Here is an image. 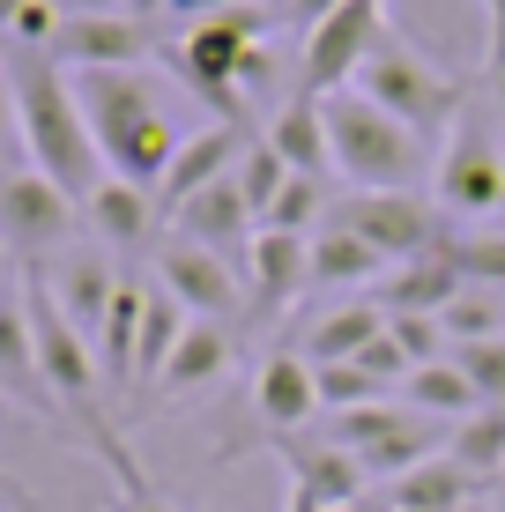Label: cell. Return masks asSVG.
I'll return each mask as SVG.
<instances>
[{
  "mask_svg": "<svg viewBox=\"0 0 505 512\" xmlns=\"http://www.w3.org/2000/svg\"><path fill=\"white\" fill-rule=\"evenodd\" d=\"M253 201H246V186H238V171H223L208 193H194V201L171 216V238H186V245H208V253H223V260H238L253 245Z\"/></svg>",
  "mask_w": 505,
  "mask_h": 512,
  "instance_id": "obj_18",
  "label": "cell"
},
{
  "mask_svg": "<svg viewBox=\"0 0 505 512\" xmlns=\"http://www.w3.org/2000/svg\"><path fill=\"white\" fill-rule=\"evenodd\" d=\"M379 275H387V260H379L357 231H342L335 216L312 231V275H305V290H364V282H379Z\"/></svg>",
  "mask_w": 505,
  "mask_h": 512,
  "instance_id": "obj_23",
  "label": "cell"
},
{
  "mask_svg": "<svg viewBox=\"0 0 505 512\" xmlns=\"http://www.w3.org/2000/svg\"><path fill=\"white\" fill-rule=\"evenodd\" d=\"M260 141H268L298 179H327V171H335V156H327V127H320V97H305V90L268 119V134H260Z\"/></svg>",
  "mask_w": 505,
  "mask_h": 512,
  "instance_id": "obj_24",
  "label": "cell"
},
{
  "mask_svg": "<svg viewBox=\"0 0 505 512\" xmlns=\"http://www.w3.org/2000/svg\"><path fill=\"white\" fill-rule=\"evenodd\" d=\"M238 156H246V127H223V119H208V127H194L179 141L171 171L156 179V216H164V231H171V216H179L194 193H208L223 171H238Z\"/></svg>",
  "mask_w": 505,
  "mask_h": 512,
  "instance_id": "obj_15",
  "label": "cell"
},
{
  "mask_svg": "<svg viewBox=\"0 0 505 512\" xmlns=\"http://www.w3.org/2000/svg\"><path fill=\"white\" fill-rule=\"evenodd\" d=\"M8 82H15V104H23V164L45 171L67 201H90L112 171H104V156L90 141V119H82V97L67 82V67L52 52H15Z\"/></svg>",
  "mask_w": 505,
  "mask_h": 512,
  "instance_id": "obj_2",
  "label": "cell"
},
{
  "mask_svg": "<svg viewBox=\"0 0 505 512\" xmlns=\"http://www.w3.org/2000/svg\"><path fill=\"white\" fill-rule=\"evenodd\" d=\"M8 60H15V38H0V67H8Z\"/></svg>",
  "mask_w": 505,
  "mask_h": 512,
  "instance_id": "obj_45",
  "label": "cell"
},
{
  "mask_svg": "<svg viewBox=\"0 0 505 512\" xmlns=\"http://www.w3.org/2000/svg\"><path fill=\"white\" fill-rule=\"evenodd\" d=\"M231 357H238V334L216 327V320H194V327L179 334V349H171L164 379H156L149 394L156 401H186V394H201V386H216L223 372H231Z\"/></svg>",
  "mask_w": 505,
  "mask_h": 512,
  "instance_id": "obj_20",
  "label": "cell"
},
{
  "mask_svg": "<svg viewBox=\"0 0 505 512\" xmlns=\"http://www.w3.org/2000/svg\"><path fill=\"white\" fill-rule=\"evenodd\" d=\"M439 253L461 268V282H476V290H505V231H446Z\"/></svg>",
  "mask_w": 505,
  "mask_h": 512,
  "instance_id": "obj_34",
  "label": "cell"
},
{
  "mask_svg": "<svg viewBox=\"0 0 505 512\" xmlns=\"http://www.w3.org/2000/svg\"><path fill=\"white\" fill-rule=\"evenodd\" d=\"M253 416H260V446L268 438H298L312 416H320V386H312V364L298 349H275L253 372Z\"/></svg>",
  "mask_w": 505,
  "mask_h": 512,
  "instance_id": "obj_17",
  "label": "cell"
},
{
  "mask_svg": "<svg viewBox=\"0 0 505 512\" xmlns=\"http://www.w3.org/2000/svg\"><path fill=\"white\" fill-rule=\"evenodd\" d=\"M23 512H38V505H23Z\"/></svg>",
  "mask_w": 505,
  "mask_h": 512,
  "instance_id": "obj_47",
  "label": "cell"
},
{
  "mask_svg": "<svg viewBox=\"0 0 505 512\" xmlns=\"http://www.w3.org/2000/svg\"><path fill=\"white\" fill-rule=\"evenodd\" d=\"M45 52L67 75H104V67H149L164 52V38H156L142 15H60Z\"/></svg>",
  "mask_w": 505,
  "mask_h": 512,
  "instance_id": "obj_12",
  "label": "cell"
},
{
  "mask_svg": "<svg viewBox=\"0 0 505 512\" xmlns=\"http://www.w3.org/2000/svg\"><path fill=\"white\" fill-rule=\"evenodd\" d=\"M327 179H298V171H290L283 179V193H275L268 201V216H260V231H290V238H312L327 223Z\"/></svg>",
  "mask_w": 505,
  "mask_h": 512,
  "instance_id": "obj_33",
  "label": "cell"
},
{
  "mask_svg": "<svg viewBox=\"0 0 505 512\" xmlns=\"http://www.w3.org/2000/svg\"><path fill=\"white\" fill-rule=\"evenodd\" d=\"M156 290L179 297L186 320H216V327L246 320V275H238V260L208 253V245L164 238V245H156Z\"/></svg>",
  "mask_w": 505,
  "mask_h": 512,
  "instance_id": "obj_10",
  "label": "cell"
},
{
  "mask_svg": "<svg viewBox=\"0 0 505 512\" xmlns=\"http://www.w3.org/2000/svg\"><path fill=\"white\" fill-rule=\"evenodd\" d=\"M104 468H112V512H179V505H164V490H156L142 468H134L127 446L104 453Z\"/></svg>",
  "mask_w": 505,
  "mask_h": 512,
  "instance_id": "obj_37",
  "label": "cell"
},
{
  "mask_svg": "<svg viewBox=\"0 0 505 512\" xmlns=\"http://www.w3.org/2000/svg\"><path fill=\"white\" fill-rule=\"evenodd\" d=\"M350 90L372 97L387 119H402L416 141H424V134H446V127L461 119V104H468V90H461L454 67H439L424 45L409 38V30H394V23L372 38V52H364V67H357Z\"/></svg>",
  "mask_w": 505,
  "mask_h": 512,
  "instance_id": "obj_3",
  "label": "cell"
},
{
  "mask_svg": "<svg viewBox=\"0 0 505 512\" xmlns=\"http://www.w3.org/2000/svg\"><path fill=\"white\" fill-rule=\"evenodd\" d=\"M476 498H491V490H476L446 453H431V461H416L409 475H394V483H387V505L394 512H461Z\"/></svg>",
  "mask_w": 505,
  "mask_h": 512,
  "instance_id": "obj_26",
  "label": "cell"
},
{
  "mask_svg": "<svg viewBox=\"0 0 505 512\" xmlns=\"http://www.w3.org/2000/svg\"><path fill=\"white\" fill-rule=\"evenodd\" d=\"M342 8V0H275V23H327V15H335Z\"/></svg>",
  "mask_w": 505,
  "mask_h": 512,
  "instance_id": "obj_41",
  "label": "cell"
},
{
  "mask_svg": "<svg viewBox=\"0 0 505 512\" xmlns=\"http://www.w3.org/2000/svg\"><path fill=\"white\" fill-rule=\"evenodd\" d=\"M238 275H246V320L253 327H275L290 312V297L305 290V275H312V238L253 231V245L238 253Z\"/></svg>",
  "mask_w": 505,
  "mask_h": 512,
  "instance_id": "obj_14",
  "label": "cell"
},
{
  "mask_svg": "<svg viewBox=\"0 0 505 512\" xmlns=\"http://www.w3.org/2000/svg\"><path fill=\"white\" fill-rule=\"evenodd\" d=\"M23 164V104H15V82L8 67H0V171Z\"/></svg>",
  "mask_w": 505,
  "mask_h": 512,
  "instance_id": "obj_39",
  "label": "cell"
},
{
  "mask_svg": "<svg viewBox=\"0 0 505 512\" xmlns=\"http://www.w3.org/2000/svg\"><path fill=\"white\" fill-rule=\"evenodd\" d=\"M505 119L491 104L468 97L461 119L446 127L439 171H431V193H439V216L454 223H498L505 216Z\"/></svg>",
  "mask_w": 505,
  "mask_h": 512,
  "instance_id": "obj_6",
  "label": "cell"
},
{
  "mask_svg": "<svg viewBox=\"0 0 505 512\" xmlns=\"http://www.w3.org/2000/svg\"><path fill=\"white\" fill-rule=\"evenodd\" d=\"M283 179H290V164L268 149V141H246V156H238V186H246V201H253V223L268 216V201L283 193Z\"/></svg>",
  "mask_w": 505,
  "mask_h": 512,
  "instance_id": "obj_36",
  "label": "cell"
},
{
  "mask_svg": "<svg viewBox=\"0 0 505 512\" xmlns=\"http://www.w3.org/2000/svg\"><path fill=\"white\" fill-rule=\"evenodd\" d=\"M312 386H320V416H350V409H372V401H394L387 379H372L364 364H312Z\"/></svg>",
  "mask_w": 505,
  "mask_h": 512,
  "instance_id": "obj_32",
  "label": "cell"
},
{
  "mask_svg": "<svg viewBox=\"0 0 505 512\" xmlns=\"http://www.w3.org/2000/svg\"><path fill=\"white\" fill-rule=\"evenodd\" d=\"M30 0H0V38H15V15H23Z\"/></svg>",
  "mask_w": 505,
  "mask_h": 512,
  "instance_id": "obj_43",
  "label": "cell"
},
{
  "mask_svg": "<svg viewBox=\"0 0 505 512\" xmlns=\"http://www.w3.org/2000/svg\"><path fill=\"white\" fill-rule=\"evenodd\" d=\"M387 334H394V349L409 357V372H416V364H439V357H446V327L431 320V312H387Z\"/></svg>",
  "mask_w": 505,
  "mask_h": 512,
  "instance_id": "obj_38",
  "label": "cell"
},
{
  "mask_svg": "<svg viewBox=\"0 0 505 512\" xmlns=\"http://www.w3.org/2000/svg\"><path fill=\"white\" fill-rule=\"evenodd\" d=\"M238 90H246V97H268V90H275V52H268V45H246V52H238Z\"/></svg>",
  "mask_w": 505,
  "mask_h": 512,
  "instance_id": "obj_40",
  "label": "cell"
},
{
  "mask_svg": "<svg viewBox=\"0 0 505 512\" xmlns=\"http://www.w3.org/2000/svg\"><path fill=\"white\" fill-rule=\"evenodd\" d=\"M142 305H149V282L127 275L97 327V364H104V386H134V342H142Z\"/></svg>",
  "mask_w": 505,
  "mask_h": 512,
  "instance_id": "obj_28",
  "label": "cell"
},
{
  "mask_svg": "<svg viewBox=\"0 0 505 512\" xmlns=\"http://www.w3.org/2000/svg\"><path fill=\"white\" fill-rule=\"evenodd\" d=\"M402 409H416L424 423H461V416H476L483 401H476V386H468L461 372H454V357H439V364H416V372L402 379Z\"/></svg>",
  "mask_w": 505,
  "mask_h": 512,
  "instance_id": "obj_29",
  "label": "cell"
},
{
  "mask_svg": "<svg viewBox=\"0 0 505 512\" xmlns=\"http://www.w3.org/2000/svg\"><path fill=\"white\" fill-rule=\"evenodd\" d=\"M75 231H82V201H67L45 171H30V164L0 171V253L38 268L45 253H67Z\"/></svg>",
  "mask_w": 505,
  "mask_h": 512,
  "instance_id": "obj_8",
  "label": "cell"
},
{
  "mask_svg": "<svg viewBox=\"0 0 505 512\" xmlns=\"http://www.w3.org/2000/svg\"><path fill=\"white\" fill-rule=\"evenodd\" d=\"M446 357H454V372L476 386L483 409H505V334L498 342H461V349H446Z\"/></svg>",
  "mask_w": 505,
  "mask_h": 512,
  "instance_id": "obj_35",
  "label": "cell"
},
{
  "mask_svg": "<svg viewBox=\"0 0 505 512\" xmlns=\"http://www.w3.org/2000/svg\"><path fill=\"white\" fill-rule=\"evenodd\" d=\"M327 216H335L342 231H357L379 260H387V268L439 253V238H446L439 201H424V193H342Z\"/></svg>",
  "mask_w": 505,
  "mask_h": 512,
  "instance_id": "obj_9",
  "label": "cell"
},
{
  "mask_svg": "<svg viewBox=\"0 0 505 512\" xmlns=\"http://www.w3.org/2000/svg\"><path fill=\"white\" fill-rule=\"evenodd\" d=\"M446 461H454L476 490H498L505 483V409H476L446 431Z\"/></svg>",
  "mask_w": 505,
  "mask_h": 512,
  "instance_id": "obj_27",
  "label": "cell"
},
{
  "mask_svg": "<svg viewBox=\"0 0 505 512\" xmlns=\"http://www.w3.org/2000/svg\"><path fill=\"white\" fill-rule=\"evenodd\" d=\"M491 112L505 119V60H491Z\"/></svg>",
  "mask_w": 505,
  "mask_h": 512,
  "instance_id": "obj_42",
  "label": "cell"
},
{
  "mask_svg": "<svg viewBox=\"0 0 505 512\" xmlns=\"http://www.w3.org/2000/svg\"><path fill=\"white\" fill-rule=\"evenodd\" d=\"M320 127H327L335 171L357 193H416V179H424V141L402 119H387L372 97H357V90L320 97Z\"/></svg>",
  "mask_w": 505,
  "mask_h": 512,
  "instance_id": "obj_4",
  "label": "cell"
},
{
  "mask_svg": "<svg viewBox=\"0 0 505 512\" xmlns=\"http://www.w3.org/2000/svg\"><path fill=\"white\" fill-rule=\"evenodd\" d=\"M454 297H461V268H454L446 253L402 260V268L379 275V312H431V320H439Z\"/></svg>",
  "mask_w": 505,
  "mask_h": 512,
  "instance_id": "obj_22",
  "label": "cell"
},
{
  "mask_svg": "<svg viewBox=\"0 0 505 512\" xmlns=\"http://www.w3.org/2000/svg\"><path fill=\"white\" fill-rule=\"evenodd\" d=\"M379 334H387L379 297H357V305H342V312H320V320L298 334V357L305 364H350L364 342H379Z\"/></svg>",
  "mask_w": 505,
  "mask_h": 512,
  "instance_id": "obj_25",
  "label": "cell"
},
{
  "mask_svg": "<svg viewBox=\"0 0 505 512\" xmlns=\"http://www.w3.org/2000/svg\"><path fill=\"white\" fill-rule=\"evenodd\" d=\"M82 97V119H90V141L104 156V171L127 186H149L171 171V156H179L186 127L171 119L164 90L142 75V67H104V75H67Z\"/></svg>",
  "mask_w": 505,
  "mask_h": 512,
  "instance_id": "obj_1",
  "label": "cell"
},
{
  "mask_svg": "<svg viewBox=\"0 0 505 512\" xmlns=\"http://www.w3.org/2000/svg\"><path fill=\"white\" fill-rule=\"evenodd\" d=\"M327 446H342L350 461L364 468V483H394L409 475L416 461L439 453V423H424L402 401H372V409H350V416H327Z\"/></svg>",
  "mask_w": 505,
  "mask_h": 512,
  "instance_id": "obj_7",
  "label": "cell"
},
{
  "mask_svg": "<svg viewBox=\"0 0 505 512\" xmlns=\"http://www.w3.org/2000/svg\"><path fill=\"white\" fill-rule=\"evenodd\" d=\"M0 401H23L38 423L60 431V401H52V386L38 372V342H30V312H23V282H8L0 290ZM67 438V431H60Z\"/></svg>",
  "mask_w": 505,
  "mask_h": 512,
  "instance_id": "obj_16",
  "label": "cell"
},
{
  "mask_svg": "<svg viewBox=\"0 0 505 512\" xmlns=\"http://www.w3.org/2000/svg\"><path fill=\"white\" fill-rule=\"evenodd\" d=\"M268 453L290 475V512H335V505H357L372 490L364 468L342 446H327V438H268Z\"/></svg>",
  "mask_w": 505,
  "mask_h": 512,
  "instance_id": "obj_13",
  "label": "cell"
},
{
  "mask_svg": "<svg viewBox=\"0 0 505 512\" xmlns=\"http://www.w3.org/2000/svg\"><path fill=\"white\" fill-rule=\"evenodd\" d=\"M379 30H387V0H342L327 23H312V30H305L298 90H305V97H335V90H350Z\"/></svg>",
  "mask_w": 505,
  "mask_h": 512,
  "instance_id": "obj_11",
  "label": "cell"
},
{
  "mask_svg": "<svg viewBox=\"0 0 505 512\" xmlns=\"http://www.w3.org/2000/svg\"><path fill=\"white\" fill-rule=\"evenodd\" d=\"M275 15H260L253 0H238V8L208 15L194 23L179 45H164L156 60L179 75V90H194L208 104V119H223V127H246V90H238V52L260 45V30H268Z\"/></svg>",
  "mask_w": 505,
  "mask_h": 512,
  "instance_id": "obj_5",
  "label": "cell"
},
{
  "mask_svg": "<svg viewBox=\"0 0 505 512\" xmlns=\"http://www.w3.org/2000/svg\"><path fill=\"white\" fill-rule=\"evenodd\" d=\"M439 327H446V349L498 342V334H505V290H476V282H461V297L439 312Z\"/></svg>",
  "mask_w": 505,
  "mask_h": 512,
  "instance_id": "obj_31",
  "label": "cell"
},
{
  "mask_svg": "<svg viewBox=\"0 0 505 512\" xmlns=\"http://www.w3.org/2000/svg\"><path fill=\"white\" fill-rule=\"evenodd\" d=\"M483 8H491V15H498V8H505V0H483Z\"/></svg>",
  "mask_w": 505,
  "mask_h": 512,
  "instance_id": "obj_46",
  "label": "cell"
},
{
  "mask_svg": "<svg viewBox=\"0 0 505 512\" xmlns=\"http://www.w3.org/2000/svg\"><path fill=\"white\" fill-rule=\"evenodd\" d=\"M186 327H194V320L179 312V297H164V290L149 282V305H142V342H134V386H127V394H149V386L164 379V364H171V349H179V334H186Z\"/></svg>",
  "mask_w": 505,
  "mask_h": 512,
  "instance_id": "obj_30",
  "label": "cell"
},
{
  "mask_svg": "<svg viewBox=\"0 0 505 512\" xmlns=\"http://www.w3.org/2000/svg\"><path fill=\"white\" fill-rule=\"evenodd\" d=\"M82 216H90L97 245H112V253H142V245L164 231L156 193H149V186H127V179H104L90 201H82Z\"/></svg>",
  "mask_w": 505,
  "mask_h": 512,
  "instance_id": "obj_21",
  "label": "cell"
},
{
  "mask_svg": "<svg viewBox=\"0 0 505 512\" xmlns=\"http://www.w3.org/2000/svg\"><path fill=\"white\" fill-rule=\"evenodd\" d=\"M335 512H394V505H387V498H372V490H364L357 505H335Z\"/></svg>",
  "mask_w": 505,
  "mask_h": 512,
  "instance_id": "obj_44",
  "label": "cell"
},
{
  "mask_svg": "<svg viewBox=\"0 0 505 512\" xmlns=\"http://www.w3.org/2000/svg\"><path fill=\"white\" fill-rule=\"evenodd\" d=\"M0 260H8V253H0Z\"/></svg>",
  "mask_w": 505,
  "mask_h": 512,
  "instance_id": "obj_48",
  "label": "cell"
},
{
  "mask_svg": "<svg viewBox=\"0 0 505 512\" xmlns=\"http://www.w3.org/2000/svg\"><path fill=\"white\" fill-rule=\"evenodd\" d=\"M38 282H45V297L75 320V334H90V349H97V327H104V312H112V297H119V275L104 253H60L52 268H38Z\"/></svg>",
  "mask_w": 505,
  "mask_h": 512,
  "instance_id": "obj_19",
  "label": "cell"
}]
</instances>
